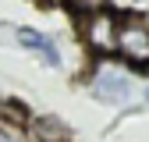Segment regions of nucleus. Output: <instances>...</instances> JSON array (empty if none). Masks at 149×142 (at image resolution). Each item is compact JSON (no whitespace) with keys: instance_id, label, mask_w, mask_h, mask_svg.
<instances>
[{"instance_id":"nucleus-1","label":"nucleus","mask_w":149,"mask_h":142,"mask_svg":"<svg viewBox=\"0 0 149 142\" xmlns=\"http://www.w3.org/2000/svg\"><path fill=\"white\" fill-rule=\"evenodd\" d=\"M117 53L135 64H149V25L135 18H121L117 25Z\"/></svg>"},{"instance_id":"nucleus-2","label":"nucleus","mask_w":149,"mask_h":142,"mask_svg":"<svg viewBox=\"0 0 149 142\" xmlns=\"http://www.w3.org/2000/svg\"><path fill=\"white\" fill-rule=\"evenodd\" d=\"M85 46L92 53H114L117 50V18L110 11H92L85 25Z\"/></svg>"},{"instance_id":"nucleus-3","label":"nucleus","mask_w":149,"mask_h":142,"mask_svg":"<svg viewBox=\"0 0 149 142\" xmlns=\"http://www.w3.org/2000/svg\"><path fill=\"white\" fill-rule=\"evenodd\" d=\"M92 96L103 100V103H121V100L132 96V78H124L114 68H103L96 75V82H92Z\"/></svg>"},{"instance_id":"nucleus-4","label":"nucleus","mask_w":149,"mask_h":142,"mask_svg":"<svg viewBox=\"0 0 149 142\" xmlns=\"http://www.w3.org/2000/svg\"><path fill=\"white\" fill-rule=\"evenodd\" d=\"M14 39L22 43L25 50H36V53H43V50H50V46H57V43L50 39V36L36 32V29H14Z\"/></svg>"},{"instance_id":"nucleus-5","label":"nucleus","mask_w":149,"mask_h":142,"mask_svg":"<svg viewBox=\"0 0 149 142\" xmlns=\"http://www.w3.org/2000/svg\"><path fill=\"white\" fill-rule=\"evenodd\" d=\"M0 142H14V139H7V135H4V132H0Z\"/></svg>"},{"instance_id":"nucleus-6","label":"nucleus","mask_w":149,"mask_h":142,"mask_svg":"<svg viewBox=\"0 0 149 142\" xmlns=\"http://www.w3.org/2000/svg\"><path fill=\"white\" fill-rule=\"evenodd\" d=\"M135 4H142V0H135Z\"/></svg>"},{"instance_id":"nucleus-7","label":"nucleus","mask_w":149,"mask_h":142,"mask_svg":"<svg viewBox=\"0 0 149 142\" xmlns=\"http://www.w3.org/2000/svg\"><path fill=\"white\" fill-rule=\"evenodd\" d=\"M146 96H149V89H146Z\"/></svg>"}]
</instances>
